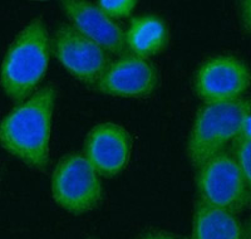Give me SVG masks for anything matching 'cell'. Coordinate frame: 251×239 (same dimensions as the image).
<instances>
[{
    "mask_svg": "<svg viewBox=\"0 0 251 239\" xmlns=\"http://www.w3.org/2000/svg\"><path fill=\"white\" fill-rule=\"evenodd\" d=\"M191 239H249L236 214L197 200Z\"/></svg>",
    "mask_w": 251,
    "mask_h": 239,
    "instance_id": "11",
    "label": "cell"
},
{
    "mask_svg": "<svg viewBox=\"0 0 251 239\" xmlns=\"http://www.w3.org/2000/svg\"><path fill=\"white\" fill-rule=\"evenodd\" d=\"M197 169L199 199L236 215L250 207L251 190L232 152L221 151Z\"/></svg>",
    "mask_w": 251,
    "mask_h": 239,
    "instance_id": "4",
    "label": "cell"
},
{
    "mask_svg": "<svg viewBox=\"0 0 251 239\" xmlns=\"http://www.w3.org/2000/svg\"><path fill=\"white\" fill-rule=\"evenodd\" d=\"M131 151V136L125 128L116 123H100L87 136L84 157L96 173L109 178L127 166Z\"/></svg>",
    "mask_w": 251,
    "mask_h": 239,
    "instance_id": "9",
    "label": "cell"
},
{
    "mask_svg": "<svg viewBox=\"0 0 251 239\" xmlns=\"http://www.w3.org/2000/svg\"><path fill=\"white\" fill-rule=\"evenodd\" d=\"M55 203L72 214H84L100 204L102 184L88 160L72 154L63 157L51 178Z\"/></svg>",
    "mask_w": 251,
    "mask_h": 239,
    "instance_id": "5",
    "label": "cell"
},
{
    "mask_svg": "<svg viewBox=\"0 0 251 239\" xmlns=\"http://www.w3.org/2000/svg\"><path fill=\"white\" fill-rule=\"evenodd\" d=\"M160 83L156 67L147 60L128 53L109 64L97 89L102 93L125 98H141L154 92Z\"/></svg>",
    "mask_w": 251,
    "mask_h": 239,
    "instance_id": "8",
    "label": "cell"
},
{
    "mask_svg": "<svg viewBox=\"0 0 251 239\" xmlns=\"http://www.w3.org/2000/svg\"><path fill=\"white\" fill-rule=\"evenodd\" d=\"M246 234H248V238L251 239V219L248 222V225L245 227Z\"/></svg>",
    "mask_w": 251,
    "mask_h": 239,
    "instance_id": "17",
    "label": "cell"
},
{
    "mask_svg": "<svg viewBox=\"0 0 251 239\" xmlns=\"http://www.w3.org/2000/svg\"><path fill=\"white\" fill-rule=\"evenodd\" d=\"M51 85L19 103L0 122V145L31 169L43 170L49 162V140L54 111Z\"/></svg>",
    "mask_w": 251,
    "mask_h": 239,
    "instance_id": "1",
    "label": "cell"
},
{
    "mask_svg": "<svg viewBox=\"0 0 251 239\" xmlns=\"http://www.w3.org/2000/svg\"><path fill=\"white\" fill-rule=\"evenodd\" d=\"M251 85V72L235 56H215L199 68L194 90L205 103L227 102L241 98Z\"/></svg>",
    "mask_w": 251,
    "mask_h": 239,
    "instance_id": "7",
    "label": "cell"
},
{
    "mask_svg": "<svg viewBox=\"0 0 251 239\" xmlns=\"http://www.w3.org/2000/svg\"><path fill=\"white\" fill-rule=\"evenodd\" d=\"M137 239H181V238H177V237L172 236V234H169V233H165V232L150 231L143 233L142 236L138 237Z\"/></svg>",
    "mask_w": 251,
    "mask_h": 239,
    "instance_id": "16",
    "label": "cell"
},
{
    "mask_svg": "<svg viewBox=\"0 0 251 239\" xmlns=\"http://www.w3.org/2000/svg\"><path fill=\"white\" fill-rule=\"evenodd\" d=\"M126 43L132 54L146 60L165 49L169 43V28L157 15H141L129 24Z\"/></svg>",
    "mask_w": 251,
    "mask_h": 239,
    "instance_id": "12",
    "label": "cell"
},
{
    "mask_svg": "<svg viewBox=\"0 0 251 239\" xmlns=\"http://www.w3.org/2000/svg\"><path fill=\"white\" fill-rule=\"evenodd\" d=\"M53 52L72 76L87 85H97L112 63L106 49L69 24H63L55 31Z\"/></svg>",
    "mask_w": 251,
    "mask_h": 239,
    "instance_id": "6",
    "label": "cell"
},
{
    "mask_svg": "<svg viewBox=\"0 0 251 239\" xmlns=\"http://www.w3.org/2000/svg\"><path fill=\"white\" fill-rule=\"evenodd\" d=\"M137 5L134 0H100L97 6L109 19H122L132 14Z\"/></svg>",
    "mask_w": 251,
    "mask_h": 239,
    "instance_id": "14",
    "label": "cell"
},
{
    "mask_svg": "<svg viewBox=\"0 0 251 239\" xmlns=\"http://www.w3.org/2000/svg\"><path fill=\"white\" fill-rule=\"evenodd\" d=\"M62 6L72 26L83 35L107 52L120 54L121 57L128 54L126 33L117 23L103 14L97 5L80 0H67L63 1Z\"/></svg>",
    "mask_w": 251,
    "mask_h": 239,
    "instance_id": "10",
    "label": "cell"
},
{
    "mask_svg": "<svg viewBox=\"0 0 251 239\" xmlns=\"http://www.w3.org/2000/svg\"><path fill=\"white\" fill-rule=\"evenodd\" d=\"M251 123V100L205 103L197 111L188 137L187 155L195 168L224 151Z\"/></svg>",
    "mask_w": 251,
    "mask_h": 239,
    "instance_id": "3",
    "label": "cell"
},
{
    "mask_svg": "<svg viewBox=\"0 0 251 239\" xmlns=\"http://www.w3.org/2000/svg\"><path fill=\"white\" fill-rule=\"evenodd\" d=\"M251 125V123H250ZM232 154L236 159L249 188L251 190V128L248 127L243 135H240L232 143Z\"/></svg>",
    "mask_w": 251,
    "mask_h": 239,
    "instance_id": "13",
    "label": "cell"
},
{
    "mask_svg": "<svg viewBox=\"0 0 251 239\" xmlns=\"http://www.w3.org/2000/svg\"><path fill=\"white\" fill-rule=\"evenodd\" d=\"M49 35L46 24L31 20L10 44L0 71V85L17 103L26 101L46 76L49 64Z\"/></svg>",
    "mask_w": 251,
    "mask_h": 239,
    "instance_id": "2",
    "label": "cell"
},
{
    "mask_svg": "<svg viewBox=\"0 0 251 239\" xmlns=\"http://www.w3.org/2000/svg\"><path fill=\"white\" fill-rule=\"evenodd\" d=\"M240 22L244 31L251 33V0H244L240 3Z\"/></svg>",
    "mask_w": 251,
    "mask_h": 239,
    "instance_id": "15",
    "label": "cell"
}]
</instances>
